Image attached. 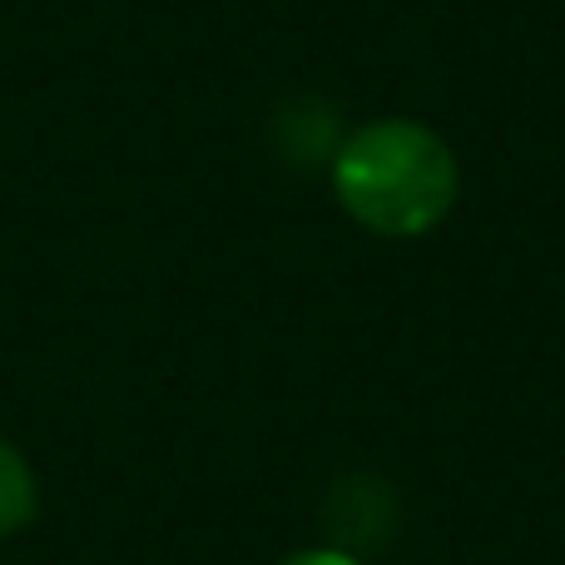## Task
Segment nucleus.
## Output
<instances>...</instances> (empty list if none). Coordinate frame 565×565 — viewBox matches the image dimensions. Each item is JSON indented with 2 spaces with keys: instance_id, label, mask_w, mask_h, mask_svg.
I'll return each instance as SVG.
<instances>
[{
  "instance_id": "1",
  "label": "nucleus",
  "mask_w": 565,
  "mask_h": 565,
  "mask_svg": "<svg viewBox=\"0 0 565 565\" xmlns=\"http://www.w3.org/2000/svg\"><path fill=\"white\" fill-rule=\"evenodd\" d=\"M342 214L372 238L412 244L437 234L461 194L457 149L427 119L382 115L348 129L328 164Z\"/></svg>"
},
{
  "instance_id": "2",
  "label": "nucleus",
  "mask_w": 565,
  "mask_h": 565,
  "mask_svg": "<svg viewBox=\"0 0 565 565\" xmlns=\"http://www.w3.org/2000/svg\"><path fill=\"white\" fill-rule=\"evenodd\" d=\"M392 521H397L392 491L377 477H348L328 497V546L362 556L367 546H382Z\"/></svg>"
},
{
  "instance_id": "3",
  "label": "nucleus",
  "mask_w": 565,
  "mask_h": 565,
  "mask_svg": "<svg viewBox=\"0 0 565 565\" xmlns=\"http://www.w3.org/2000/svg\"><path fill=\"white\" fill-rule=\"evenodd\" d=\"M342 135H348V129H342L338 109L312 99V95L288 99V105L274 115V149L298 169H328L332 154H338V145H342Z\"/></svg>"
},
{
  "instance_id": "4",
  "label": "nucleus",
  "mask_w": 565,
  "mask_h": 565,
  "mask_svg": "<svg viewBox=\"0 0 565 565\" xmlns=\"http://www.w3.org/2000/svg\"><path fill=\"white\" fill-rule=\"evenodd\" d=\"M40 516V481L25 451L10 437H0V541L20 536L30 521Z\"/></svg>"
},
{
  "instance_id": "5",
  "label": "nucleus",
  "mask_w": 565,
  "mask_h": 565,
  "mask_svg": "<svg viewBox=\"0 0 565 565\" xmlns=\"http://www.w3.org/2000/svg\"><path fill=\"white\" fill-rule=\"evenodd\" d=\"M278 565H367V561L352 556V551H338V546H308V551H292V556H282Z\"/></svg>"
}]
</instances>
